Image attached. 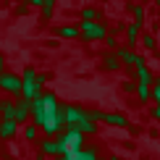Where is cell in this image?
Instances as JSON below:
<instances>
[{
	"instance_id": "6da1fadb",
	"label": "cell",
	"mask_w": 160,
	"mask_h": 160,
	"mask_svg": "<svg viewBox=\"0 0 160 160\" xmlns=\"http://www.w3.org/2000/svg\"><path fill=\"white\" fill-rule=\"evenodd\" d=\"M42 110H39V131L42 137H58L61 131L66 129V121H63V102L58 100V95L52 89H42Z\"/></svg>"
},
{
	"instance_id": "7a4b0ae2",
	"label": "cell",
	"mask_w": 160,
	"mask_h": 160,
	"mask_svg": "<svg viewBox=\"0 0 160 160\" xmlns=\"http://www.w3.org/2000/svg\"><path fill=\"white\" fill-rule=\"evenodd\" d=\"M108 37V24L105 21H79V39L87 45L102 42Z\"/></svg>"
},
{
	"instance_id": "3957f363",
	"label": "cell",
	"mask_w": 160,
	"mask_h": 160,
	"mask_svg": "<svg viewBox=\"0 0 160 160\" xmlns=\"http://www.w3.org/2000/svg\"><path fill=\"white\" fill-rule=\"evenodd\" d=\"M42 95V87L37 84V68L34 66H26L21 71V97L24 100H37Z\"/></svg>"
},
{
	"instance_id": "277c9868",
	"label": "cell",
	"mask_w": 160,
	"mask_h": 160,
	"mask_svg": "<svg viewBox=\"0 0 160 160\" xmlns=\"http://www.w3.org/2000/svg\"><path fill=\"white\" fill-rule=\"evenodd\" d=\"M37 150L45 152L48 158H63V155H68V147H66V142L61 139V134H58V137H42L37 142Z\"/></svg>"
},
{
	"instance_id": "5b68a950",
	"label": "cell",
	"mask_w": 160,
	"mask_h": 160,
	"mask_svg": "<svg viewBox=\"0 0 160 160\" xmlns=\"http://www.w3.org/2000/svg\"><path fill=\"white\" fill-rule=\"evenodd\" d=\"M0 92L5 97H21V74L16 71H3L0 74Z\"/></svg>"
},
{
	"instance_id": "8992f818",
	"label": "cell",
	"mask_w": 160,
	"mask_h": 160,
	"mask_svg": "<svg viewBox=\"0 0 160 160\" xmlns=\"http://www.w3.org/2000/svg\"><path fill=\"white\" fill-rule=\"evenodd\" d=\"M116 55H118V61H121L123 68H134V66H139V63H147V58H144L142 52H137L134 48H126L123 42L116 48Z\"/></svg>"
},
{
	"instance_id": "52a82bcc",
	"label": "cell",
	"mask_w": 160,
	"mask_h": 160,
	"mask_svg": "<svg viewBox=\"0 0 160 160\" xmlns=\"http://www.w3.org/2000/svg\"><path fill=\"white\" fill-rule=\"evenodd\" d=\"M82 118H84V105L63 102V121H66V129H76Z\"/></svg>"
},
{
	"instance_id": "ba28073f",
	"label": "cell",
	"mask_w": 160,
	"mask_h": 160,
	"mask_svg": "<svg viewBox=\"0 0 160 160\" xmlns=\"http://www.w3.org/2000/svg\"><path fill=\"white\" fill-rule=\"evenodd\" d=\"M61 139H63V142H66V147H68V152H79V150H84V134H82V131H79V129H63L61 131Z\"/></svg>"
},
{
	"instance_id": "9c48e42d",
	"label": "cell",
	"mask_w": 160,
	"mask_h": 160,
	"mask_svg": "<svg viewBox=\"0 0 160 160\" xmlns=\"http://www.w3.org/2000/svg\"><path fill=\"white\" fill-rule=\"evenodd\" d=\"M100 71L102 74H118V71H123L116 50H102V55H100Z\"/></svg>"
},
{
	"instance_id": "30bf717a",
	"label": "cell",
	"mask_w": 160,
	"mask_h": 160,
	"mask_svg": "<svg viewBox=\"0 0 160 160\" xmlns=\"http://www.w3.org/2000/svg\"><path fill=\"white\" fill-rule=\"evenodd\" d=\"M102 123L105 126H110V129H129V116L121 110H105L102 113Z\"/></svg>"
},
{
	"instance_id": "8fae6325",
	"label": "cell",
	"mask_w": 160,
	"mask_h": 160,
	"mask_svg": "<svg viewBox=\"0 0 160 160\" xmlns=\"http://www.w3.org/2000/svg\"><path fill=\"white\" fill-rule=\"evenodd\" d=\"M13 121H16L18 126H24V123L32 121V100L16 97V113H13Z\"/></svg>"
},
{
	"instance_id": "7c38bea8",
	"label": "cell",
	"mask_w": 160,
	"mask_h": 160,
	"mask_svg": "<svg viewBox=\"0 0 160 160\" xmlns=\"http://www.w3.org/2000/svg\"><path fill=\"white\" fill-rule=\"evenodd\" d=\"M18 134H21V126L11 118H0V142H13Z\"/></svg>"
},
{
	"instance_id": "4fadbf2b",
	"label": "cell",
	"mask_w": 160,
	"mask_h": 160,
	"mask_svg": "<svg viewBox=\"0 0 160 160\" xmlns=\"http://www.w3.org/2000/svg\"><path fill=\"white\" fill-rule=\"evenodd\" d=\"M131 79H134L137 84H155V74H152V68L147 63H139V66H134L131 68Z\"/></svg>"
},
{
	"instance_id": "5bb4252c",
	"label": "cell",
	"mask_w": 160,
	"mask_h": 160,
	"mask_svg": "<svg viewBox=\"0 0 160 160\" xmlns=\"http://www.w3.org/2000/svg\"><path fill=\"white\" fill-rule=\"evenodd\" d=\"M50 34L58 39H79V24H58L50 29Z\"/></svg>"
},
{
	"instance_id": "9a60e30c",
	"label": "cell",
	"mask_w": 160,
	"mask_h": 160,
	"mask_svg": "<svg viewBox=\"0 0 160 160\" xmlns=\"http://www.w3.org/2000/svg\"><path fill=\"white\" fill-rule=\"evenodd\" d=\"M139 37H142V26H139V24H134V21H131V24H126V29H123V45H126V48H139Z\"/></svg>"
},
{
	"instance_id": "2e32d148",
	"label": "cell",
	"mask_w": 160,
	"mask_h": 160,
	"mask_svg": "<svg viewBox=\"0 0 160 160\" xmlns=\"http://www.w3.org/2000/svg\"><path fill=\"white\" fill-rule=\"evenodd\" d=\"M102 8L95 3H89V5H82L79 8V21H102Z\"/></svg>"
},
{
	"instance_id": "e0dca14e",
	"label": "cell",
	"mask_w": 160,
	"mask_h": 160,
	"mask_svg": "<svg viewBox=\"0 0 160 160\" xmlns=\"http://www.w3.org/2000/svg\"><path fill=\"white\" fill-rule=\"evenodd\" d=\"M21 139H24L26 144H37L39 139H42L39 126H34V123H24V126H21Z\"/></svg>"
},
{
	"instance_id": "ac0fdd59",
	"label": "cell",
	"mask_w": 160,
	"mask_h": 160,
	"mask_svg": "<svg viewBox=\"0 0 160 160\" xmlns=\"http://www.w3.org/2000/svg\"><path fill=\"white\" fill-rule=\"evenodd\" d=\"M76 129L82 131L84 137H97V134H100V123H97V121H92V118H87V116L82 118V121H79Z\"/></svg>"
},
{
	"instance_id": "d6986e66",
	"label": "cell",
	"mask_w": 160,
	"mask_h": 160,
	"mask_svg": "<svg viewBox=\"0 0 160 160\" xmlns=\"http://www.w3.org/2000/svg\"><path fill=\"white\" fill-rule=\"evenodd\" d=\"M13 113H16V97H0V118H11L13 121Z\"/></svg>"
},
{
	"instance_id": "ffe728a7",
	"label": "cell",
	"mask_w": 160,
	"mask_h": 160,
	"mask_svg": "<svg viewBox=\"0 0 160 160\" xmlns=\"http://www.w3.org/2000/svg\"><path fill=\"white\" fill-rule=\"evenodd\" d=\"M134 97H137V102H139V105H147V102H152V87H150V84H137Z\"/></svg>"
},
{
	"instance_id": "44dd1931",
	"label": "cell",
	"mask_w": 160,
	"mask_h": 160,
	"mask_svg": "<svg viewBox=\"0 0 160 160\" xmlns=\"http://www.w3.org/2000/svg\"><path fill=\"white\" fill-rule=\"evenodd\" d=\"M129 13L134 16V24L144 26V21H147V8H144L142 3H131V5H129Z\"/></svg>"
},
{
	"instance_id": "7402d4cb",
	"label": "cell",
	"mask_w": 160,
	"mask_h": 160,
	"mask_svg": "<svg viewBox=\"0 0 160 160\" xmlns=\"http://www.w3.org/2000/svg\"><path fill=\"white\" fill-rule=\"evenodd\" d=\"M79 160H100V147L97 144H84V150L76 152Z\"/></svg>"
},
{
	"instance_id": "603a6c76",
	"label": "cell",
	"mask_w": 160,
	"mask_h": 160,
	"mask_svg": "<svg viewBox=\"0 0 160 160\" xmlns=\"http://www.w3.org/2000/svg\"><path fill=\"white\" fill-rule=\"evenodd\" d=\"M139 45H142L147 52H155V50H158V37L152 34V32H142V37H139Z\"/></svg>"
},
{
	"instance_id": "cb8c5ba5",
	"label": "cell",
	"mask_w": 160,
	"mask_h": 160,
	"mask_svg": "<svg viewBox=\"0 0 160 160\" xmlns=\"http://www.w3.org/2000/svg\"><path fill=\"white\" fill-rule=\"evenodd\" d=\"M52 16H55V3H50V0H45L42 8H39V21L42 24H50Z\"/></svg>"
},
{
	"instance_id": "d4e9b609",
	"label": "cell",
	"mask_w": 160,
	"mask_h": 160,
	"mask_svg": "<svg viewBox=\"0 0 160 160\" xmlns=\"http://www.w3.org/2000/svg\"><path fill=\"white\" fill-rule=\"evenodd\" d=\"M118 45H121V37H116V34H108V37L102 39V48L105 50H116Z\"/></svg>"
},
{
	"instance_id": "484cf974",
	"label": "cell",
	"mask_w": 160,
	"mask_h": 160,
	"mask_svg": "<svg viewBox=\"0 0 160 160\" xmlns=\"http://www.w3.org/2000/svg\"><path fill=\"white\" fill-rule=\"evenodd\" d=\"M102 113L105 110H100V108H84V116L92 118V121H97V123H102Z\"/></svg>"
},
{
	"instance_id": "4316f807",
	"label": "cell",
	"mask_w": 160,
	"mask_h": 160,
	"mask_svg": "<svg viewBox=\"0 0 160 160\" xmlns=\"http://www.w3.org/2000/svg\"><path fill=\"white\" fill-rule=\"evenodd\" d=\"M134 89H137L134 79H123V82H121V92H123V95H134Z\"/></svg>"
},
{
	"instance_id": "83f0119b",
	"label": "cell",
	"mask_w": 160,
	"mask_h": 160,
	"mask_svg": "<svg viewBox=\"0 0 160 160\" xmlns=\"http://www.w3.org/2000/svg\"><path fill=\"white\" fill-rule=\"evenodd\" d=\"M26 13H29V5H26V0H21V3H16V5H13V16H16V18L26 16Z\"/></svg>"
},
{
	"instance_id": "f1b7e54d",
	"label": "cell",
	"mask_w": 160,
	"mask_h": 160,
	"mask_svg": "<svg viewBox=\"0 0 160 160\" xmlns=\"http://www.w3.org/2000/svg\"><path fill=\"white\" fill-rule=\"evenodd\" d=\"M123 29H126V24H123V21H113V24L108 26V34H116V37H121V34H123Z\"/></svg>"
},
{
	"instance_id": "f546056e",
	"label": "cell",
	"mask_w": 160,
	"mask_h": 160,
	"mask_svg": "<svg viewBox=\"0 0 160 160\" xmlns=\"http://www.w3.org/2000/svg\"><path fill=\"white\" fill-rule=\"evenodd\" d=\"M152 102L160 105V76H155V84H152Z\"/></svg>"
},
{
	"instance_id": "4dcf8cb0",
	"label": "cell",
	"mask_w": 160,
	"mask_h": 160,
	"mask_svg": "<svg viewBox=\"0 0 160 160\" xmlns=\"http://www.w3.org/2000/svg\"><path fill=\"white\" fill-rule=\"evenodd\" d=\"M48 82H52V76L48 74V71H37V84H39V87H45Z\"/></svg>"
},
{
	"instance_id": "1f68e13d",
	"label": "cell",
	"mask_w": 160,
	"mask_h": 160,
	"mask_svg": "<svg viewBox=\"0 0 160 160\" xmlns=\"http://www.w3.org/2000/svg\"><path fill=\"white\" fill-rule=\"evenodd\" d=\"M150 118L155 123H160V105H152V108H150Z\"/></svg>"
},
{
	"instance_id": "d6a6232c",
	"label": "cell",
	"mask_w": 160,
	"mask_h": 160,
	"mask_svg": "<svg viewBox=\"0 0 160 160\" xmlns=\"http://www.w3.org/2000/svg\"><path fill=\"white\" fill-rule=\"evenodd\" d=\"M126 131H129L131 137H139V134H142V129H139L137 123H129V129H126Z\"/></svg>"
},
{
	"instance_id": "836d02e7",
	"label": "cell",
	"mask_w": 160,
	"mask_h": 160,
	"mask_svg": "<svg viewBox=\"0 0 160 160\" xmlns=\"http://www.w3.org/2000/svg\"><path fill=\"white\" fill-rule=\"evenodd\" d=\"M42 3H45V0H26V5H29V8H42Z\"/></svg>"
},
{
	"instance_id": "e575fe53",
	"label": "cell",
	"mask_w": 160,
	"mask_h": 160,
	"mask_svg": "<svg viewBox=\"0 0 160 160\" xmlns=\"http://www.w3.org/2000/svg\"><path fill=\"white\" fill-rule=\"evenodd\" d=\"M150 32H152V34L158 37V32H160V18H155V21H152V26H150Z\"/></svg>"
},
{
	"instance_id": "d590c367",
	"label": "cell",
	"mask_w": 160,
	"mask_h": 160,
	"mask_svg": "<svg viewBox=\"0 0 160 160\" xmlns=\"http://www.w3.org/2000/svg\"><path fill=\"white\" fill-rule=\"evenodd\" d=\"M34 160H48V155H45V152H39V150H37V152H34Z\"/></svg>"
},
{
	"instance_id": "8d00e7d4",
	"label": "cell",
	"mask_w": 160,
	"mask_h": 160,
	"mask_svg": "<svg viewBox=\"0 0 160 160\" xmlns=\"http://www.w3.org/2000/svg\"><path fill=\"white\" fill-rule=\"evenodd\" d=\"M150 139H160V131L158 129H150Z\"/></svg>"
},
{
	"instance_id": "74e56055",
	"label": "cell",
	"mask_w": 160,
	"mask_h": 160,
	"mask_svg": "<svg viewBox=\"0 0 160 160\" xmlns=\"http://www.w3.org/2000/svg\"><path fill=\"white\" fill-rule=\"evenodd\" d=\"M3 71H5V55L0 52V74H3Z\"/></svg>"
},
{
	"instance_id": "f35d334b",
	"label": "cell",
	"mask_w": 160,
	"mask_h": 160,
	"mask_svg": "<svg viewBox=\"0 0 160 160\" xmlns=\"http://www.w3.org/2000/svg\"><path fill=\"white\" fill-rule=\"evenodd\" d=\"M105 160H126V158H121V155H108Z\"/></svg>"
},
{
	"instance_id": "ab89813d",
	"label": "cell",
	"mask_w": 160,
	"mask_h": 160,
	"mask_svg": "<svg viewBox=\"0 0 160 160\" xmlns=\"http://www.w3.org/2000/svg\"><path fill=\"white\" fill-rule=\"evenodd\" d=\"M139 3H142V5H147V3H152V0H139Z\"/></svg>"
},
{
	"instance_id": "60d3db41",
	"label": "cell",
	"mask_w": 160,
	"mask_h": 160,
	"mask_svg": "<svg viewBox=\"0 0 160 160\" xmlns=\"http://www.w3.org/2000/svg\"><path fill=\"white\" fill-rule=\"evenodd\" d=\"M152 3H155V5H158V8H160V0H152Z\"/></svg>"
},
{
	"instance_id": "b9f144b4",
	"label": "cell",
	"mask_w": 160,
	"mask_h": 160,
	"mask_svg": "<svg viewBox=\"0 0 160 160\" xmlns=\"http://www.w3.org/2000/svg\"><path fill=\"white\" fill-rule=\"evenodd\" d=\"M52 160H66V155H63V158H52Z\"/></svg>"
},
{
	"instance_id": "7bdbcfd3",
	"label": "cell",
	"mask_w": 160,
	"mask_h": 160,
	"mask_svg": "<svg viewBox=\"0 0 160 160\" xmlns=\"http://www.w3.org/2000/svg\"><path fill=\"white\" fill-rule=\"evenodd\" d=\"M102 3H110V0H100V5H102Z\"/></svg>"
},
{
	"instance_id": "ee69618b",
	"label": "cell",
	"mask_w": 160,
	"mask_h": 160,
	"mask_svg": "<svg viewBox=\"0 0 160 160\" xmlns=\"http://www.w3.org/2000/svg\"><path fill=\"white\" fill-rule=\"evenodd\" d=\"M0 160H5V155H3V152H0Z\"/></svg>"
},
{
	"instance_id": "f6af8a7d",
	"label": "cell",
	"mask_w": 160,
	"mask_h": 160,
	"mask_svg": "<svg viewBox=\"0 0 160 160\" xmlns=\"http://www.w3.org/2000/svg\"><path fill=\"white\" fill-rule=\"evenodd\" d=\"M155 16H158V18H160V8H158V13H155Z\"/></svg>"
},
{
	"instance_id": "bcb514c9",
	"label": "cell",
	"mask_w": 160,
	"mask_h": 160,
	"mask_svg": "<svg viewBox=\"0 0 160 160\" xmlns=\"http://www.w3.org/2000/svg\"><path fill=\"white\" fill-rule=\"evenodd\" d=\"M13 3H21V0H13Z\"/></svg>"
},
{
	"instance_id": "7dc6e473",
	"label": "cell",
	"mask_w": 160,
	"mask_h": 160,
	"mask_svg": "<svg viewBox=\"0 0 160 160\" xmlns=\"http://www.w3.org/2000/svg\"><path fill=\"white\" fill-rule=\"evenodd\" d=\"M50 3H58V0H50Z\"/></svg>"
}]
</instances>
